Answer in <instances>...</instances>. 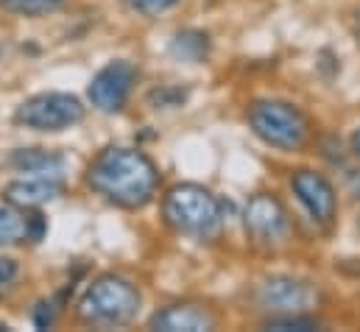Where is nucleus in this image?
<instances>
[{
  "label": "nucleus",
  "instance_id": "obj_1",
  "mask_svg": "<svg viewBox=\"0 0 360 332\" xmlns=\"http://www.w3.org/2000/svg\"><path fill=\"white\" fill-rule=\"evenodd\" d=\"M87 181L106 201L126 207V210H140L154 198L157 184H160V173L143 151L106 148L90 165Z\"/></svg>",
  "mask_w": 360,
  "mask_h": 332
},
{
  "label": "nucleus",
  "instance_id": "obj_2",
  "mask_svg": "<svg viewBox=\"0 0 360 332\" xmlns=\"http://www.w3.org/2000/svg\"><path fill=\"white\" fill-rule=\"evenodd\" d=\"M140 313V290L115 274H103L84 290L79 316L92 327H123Z\"/></svg>",
  "mask_w": 360,
  "mask_h": 332
},
{
  "label": "nucleus",
  "instance_id": "obj_3",
  "mask_svg": "<svg viewBox=\"0 0 360 332\" xmlns=\"http://www.w3.org/2000/svg\"><path fill=\"white\" fill-rule=\"evenodd\" d=\"M249 126L266 146L279 151H299L310 140L307 115L299 106L279 98L255 101L249 106Z\"/></svg>",
  "mask_w": 360,
  "mask_h": 332
},
{
  "label": "nucleus",
  "instance_id": "obj_4",
  "mask_svg": "<svg viewBox=\"0 0 360 332\" xmlns=\"http://www.w3.org/2000/svg\"><path fill=\"white\" fill-rule=\"evenodd\" d=\"M162 215L176 232L210 238L221 226V201L201 184H176L162 201Z\"/></svg>",
  "mask_w": 360,
  "mask_h": 332
},
{
  "label": "nucleus",
  "instance_id": "obj_5",
  "mask_svg": "<svg viewBox=\"0 0 360 332\" xmlns=\"http://www.w3.org/2000/svg\"><path fill=\"white\" fill-rule=\"evenodd\" d=\"M14 120L34 132H65L84 120V103L68 92H42L17 106Z\"/></svg>",
  "mask_w": 360,
  "mask_h": 332
},
{
  "label": "nucleus",
  "instance_id": "obj_6",
  "mask_svg": "<svg viewBox=\"0 0 360 332\" xmlns=\"http://www.w3.org/2000/svg\"><path fill=\"white\" fill-rule=\"evenodd\" d=\"M255 299L263 310L274 316L307 313L310 307L319 305V288L299 276H269L266 282L257 285Z\"/></svg>",
  "mask_w": 360,
  "mask_h": 332
},
{
  "label": "nucleus",
  "instance_id": "obj_7",
  "mask_svg": "<svg viewBox=\"0 0 360 332\" xmlns=\"http://www.w3.org/2000/svg\"><path fill=\"white\" fill-rule=\"evenodd\" d=\"M246 232L263 249H276L288 241L290 218L276 196H271V193L252 196V201L246 204Z\"/></svg>",
  "mask_w": 360,
  "mask_h": 332
},
{
  "label": "nucleus",
  "instance_id": "obj_8",
  "mask_svg": "<svg viewBox=\"0 0 360 332\" xmlns=\"http://www.w3.org/2000/svg\"><path fill=\"white\" fill-rule=\"evenodd\" d=\"M134 82H137L134 65L126 62V59H117V62H109L106 68H101L95 73L87 95H90L95 109H101V112H120L123 103L131 95Z\"/></svg>",
  "mask_w": 360,
  "mask_h": 332
},
{
  "label": "nucleus",
  "instance_id": "obj_9",
  "mask_svg": "<svg viewBox=\"0 0 360 332\" xmlns=\"http://www.w3.org/2000/svg\"><path fill=\"white\" fill-rule=\"evenodd\" d=\"M290 187L299 198V204L310 212L313 221L319 224H330L338 212V196H335V187L330 184L327 176H321L319 170H296L290 176Z\"/></svg>",
  "mask_w": 360,
  "mask_h": 332
},
{
  "label": "nucleus",
  "instance_id": "obj_10",
  "mask_svg": "<svg viewBox=\"0 0 360 332\" xmlns=\"http://www.w3.org/2000/svg\"><path fill=\"white\" fill-rule=\"evenodd\" d=\"M151 330L160 332H210L215 330V319L201 305H171L151 316Z\"/></svg>",
  "mask_w": 360,
  "mask_h": 332
},
{
  "label": "nucleus",
  "instance_id": "obj_11",
  "mask_svg": "<svg viewBox=\"0 0 360 332\" xmlns=\"http://www.w3.org/2000/svg\"><path fill=\"white\" fill-rule=\"evenodd\" d=\"M65 193V184L59 176H28L17 179L6 187V198L17 207H42L48 201H56Z\"/></svg>",
  "mask_w": 360,
  "mask_h": 332
},
{
  "label": "nucleus",
  "instance_id": "obj_12",
  "mask_svg": "<svg viewBox=\"0 0 360 332\" xmlns=\"http://www.w3.org/2000/svg\"><path fill=\"white\" fill-rule=\"evenodd\" d=\"M8 165L14 170H22V173H34V176H59L65 167V160L45 148H17L8 157Z\"/></svg>",
  "mask_w": 360,
  "mask_h": 332
},
{
  "label": "nucleus",
  "instance_id": "obj_13",
  "mask_svg": "<svg viewBox=\"0 0 360 332\" xmlns=\"http://www.w3.org/2000/svg\"><path fill=\"white\" fill-rule=\"evenodd\" d=\"M28 241V215L8 198H0V246H17Z\"/></svg>",
  "mask_w": 360,
  "mask_h": 332
},
{
  "label": "nucleus",
  "instance_id": "obj_14",
  "mask_svg": "<svg viewBox=\"0 0 360 332\" xmlns=\"http://www.w3.org/2000/svg\"><path fill=\"white\" fill-rule=\"evenodd\" d=\"M171 53L187 65L204 62L210 56V37L204 31H179L171 42Z\"/></svg>",
  "mask_w": 360,
  "mask_h": 332
},
{
  "label": "nucleus",
  "instance_id": "obj_15",
  "mask_svg": "<svg viewBox=\"0 0 360 332\" xmlns=\"http://www.w3.org/2000/svg\"><path fill=\"white\" fill-rule=\"evenodd\" d=\"M65 6V0H0V8L20 17H45Z\"/></svg>",
  "mask_w": 360,
  "mask_h": 332
},
{
  "label": "nucleus",
  "instance_id": "obj_16",
  "mask_svg": "<svg viewBox=\"0 0 360 332\" xmlns=\"http://www.w3.org/2000/svg\"><path fill=\"white\" fill-rule=\"evenodd\" d=\"M266 330L310 332V330H321V321H316V319L307 316V313H288V316H271L269 321H266Z\"/></svg>",
  "mask_w": 360,
  "mask_h": 332
},
{
  "label": "nucleus",
  "instance_id": "obj_17",
  "mask_svg": "<svg viewBox=\"0 0 360 332\" xmlns=\"http://www.w3.org/2000/svg\"><path fill=\"white\" fill-rule=\"evenodd\" d=\"M179 0H129V6L143 17H160L162 11L174 8Z\"/></svg>",
  "mask_w": 360,
  "mask_h": 332
},
{
  "label": "nucleus",
  "instance_id": "obj_18",
  "mask_svg": "<svg viewBox=\"0 0 360 332\" xmlns=\"http://www.w3.org/2000/svg\"><path fill=\"white\" fill-rule=\"evenodd\" d=\"M53 319H56V307H53L51 302H39L37 310H34V324H37V330H48V327L53 324Z\"/></svg>",
  "mask_w": 360,
  "mask_h": 332
},
{
  "label": "nucleus",
  "instance_id": "obj_19",
  "mask_svg": "<svg viewBox=\"0 0 360 332\" xmlns=\"http://www.w3.org/2000/svg\"><path fill=\"white\" fill-rule=\"evenodd\" d=\"M42 235H45V218L39 212L28 215V241L37 243V241H42Z\"/></svg>",
  "mask_w": 360,
  "mask_h": 332
},
{
  "label": "nucleus",
  "instance_id": "obj_20",
  "mask_svg": "<svg viewBox=\"0 0 360 332\" xmlns=\"http://www.w3.org/2000/svg\"><path fill=\"white\" fill-rule=\"evenodd\" d=\"M17 260H11V257H0V285H8V282H14V276H17Z\"/></svg>",
  "mask_w": 360,
  "mask_h": 332
},
{
  "label": "nucleus",
  "instance_id": "obj_21",
  "mask_svg": "<svg viewBox=\"0 0 360 332\" xmlns=\"http://www.w3.org/2000/svg\"><path fill=\"white\" fill-rule=\"evenodd\" d=\"M352 151H355V157H360V129H355V134H352Z\"/></svg>",
  "mask_w": 360,
  "mask_h": 332
},
{
  "label": "nucleus",
  "instance_id": "obj_22",
  "mask_svg": "<svg viewBox=\"0 0 360 332\" xmlns=\"http://www.w3.org/2000/svg\"><path fill=\"white\" fill-rule=\"evenodd\" d=\"M352 190H355V196L360 198V176H355V179H352Z\"/></svg>",
  "mask_w": 360,
  "mask_h": 332
},
{
  "label": "nucleus",
  "instance_id": "obj_23",
  "mask_svg": "<svg viewBox=\"0 0 360 332\" xmlns=\"http://www.w3.org/2000/svg\"><path fill=\"white\" fill-rule=\"evenodd\" d=\"M355 31H358V42H360V11H358V25H355Z\"/></svg>",
  "mask_w": 360,
  "mask_h": 332
},
{
  "label": "nucleus",
  "instance_id": "obj_24",
  "mask_svg": "<svg viewBox=\"0 0 360 332\" xmlns=\"http://www.w3.org/2000/svg\"><path fill=\"white\" fill-rule=\"evenodd\" d=\"M358 226H360V224H358Z\"/></svg>",
  "mask_w": 360,
  "mask_h": 332
}]
</instances>
